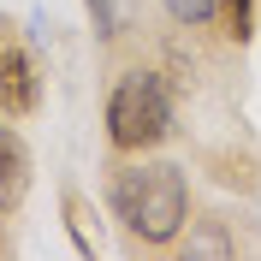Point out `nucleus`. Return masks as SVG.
Returning <instances> with one entry per match:
<instances>
[{"instance_id": "2", "label": "nucleus", "mask_w": 261, "mask_h": 261, "mask_svg": "<svg viewBox=\"0 0 261 261\" xmlns=\"http://www.w3.org/2000/svg\"><path fill=\"white\" fill-rule=\"evenodd\" d=\"M172 137V95L161 71H125L107 95V143L119 154H143Z\"/></svg>"}, {"instance_id": "6", "label": "nucleus", "mask_w": 261, "mask_h": 261, "mask_svg": "<svg viewBox=\"0 0 261 261\" xmlns=\"http://www.w3.org/2000/svg\"><path fill=\"white\" fill-rule=\"evenodd\" d=\"M89 12H95V30L101 36H119L130 18V0H89Z\"/></svg>"}, {"instance_id": "1", "label": "nucleus", "mask_w": 261, "mask_h": 261, "mask_svg": "<svg viewBox=\"0 0 261 261\" xmlns=\"http://www.w3.org/2000/svg\"><path fill=\"white\" fill-rule=\"evenodd\" d=\"M107 202H113V220L143 238V244H172L190 220V190H184V172L166 161H137V166H119L113 184H107Z\"/></svg>"}, {"instance_id": "8", "label": "nucleus", "mask_w": 261, "mask_h": 261, "mask_svg": "<svg viewBox=\"0 0 261 261\" xmlns=\"http://www.w3.org/2000/svg\"><path fill=\"white\" fill-rule=\"evenodd\" d=\"M226 238H220V231H202V238H190V255H226Z\"/></svg>"}, {"instance_id": "7", "label": "nucleus", "mask_w": 261, "mask_h": 261, "mask_svg": "<svg viewBox=\"0 0 261 261\" xmlns=\"http://www.w3.org/2000/svg\"><path fill=\"white\" fill-rule=\"evenodd\" d=\"M161 6L178 18V24H190V30H196V24H208V18L220 12V0H161Z\"/></svg>"}, {"instance_id": "3", "label": "nucleus", "mask_w": 261, "mask_h": 261, "mask_svg": "<svg viewBox=\"0 0 261 261\" xmlns=\"http://www.w3.org/2000/svg\"><path fill=\"white\" fill-rule=\"evenodd\" d=\"M36 101H42V83H36L30 54L6 42V48H0V113L24 119V113H36Z\"/></svg>"}, {"instance_id": "4", "label": "nucleus", "mask_w": 261, "mask_h": 261, "mask_svg": "<svg viewBox=\"0 0 261 261\" xmlns=\"http://www.w3.org/2000/svg\"><path fill=\"white\" fill-rule=\"evenodd\" d=\"M24 196H30V148L18 130L0 125V214H12Z\"/></svg>"}, {"instance_id": "5", "label": "nucleus", "mask_w": 261, "mask_h": 261, "mask_svg": "<svg viewBox=\"0 0 261 261\" xmlns=\"http://www.w3.org/2000/svg\"><path fill=\"white\" fill-rule=\"evenodd\" d=\"M220 18H226V30L238 36V42L255 36V0H220Z\"/></svg>"}]
</instances>
